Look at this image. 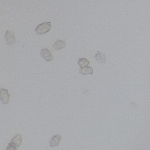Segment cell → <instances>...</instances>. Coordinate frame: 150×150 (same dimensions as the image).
<instances>
[{
  "label": "cell",
  "instance_id": "cell-9",
  "mask_svg": "<svg viewBox=\"0 0 150 150\" xmlns=\"http://www.w3.org/2000/svg\"><path fill=\"white\" fill-rule=\"evenodd\" d=\"M79 72L84 76H86L88 74L93 75V69L90 66H86L83 68H80Z\"/></svg>",
  "mask_w": 150,
  "mask_h": 150
},
{
  "label": "cell",
  "instance_id": "cell-5",
  "mask_svg": "<svg viewBox=\"0 0 150 150\" xmlns=\"http://www.w3.org/2000/svg\"><path fill=\"white\" fill-rule=\"evenodd\" d=\"M61 139L62 137L60 135H54L50 141V146L52 147H55L58 146Z\"/></svg>",
  "mask_w": 150,
  "mask_h": 150
},
{
  "label": "cell",
  "instance_id": "cell-7",
  "mask_svg": "<svg viewBox=\"0 0 150 150\" xmlns=\"http://www.w3.org/2000/svg\"><path fill=\"white\" fill-rule=\"evenodd\" d=\"M95 58L99 63L103 64L106 62L105 54L101 53L100 51L96 52L95 55Z\"/></svg>",
  "mask_w": 150,
  "mask_h": 150
},
{
  "label": "cell",
  "instance_id": "cell-1",
  "mask_svg": "<svg viewBox=\"0 0 150 150\" xmlns=\"http://www.w3.org/2000/svg\"><path fill=\"white\" fill-rule=\"evenodd\" d=\"M52 25L50 22H45L38 25L35 29L36 33L37 34H43L50 31L51 29Z\"/></svg>",
  "mask_w": 150,
  "mask_h": 150
},
{
  "label": "cell",
  "instance_id": "cell-4",
  "mask_svg": "<svg viewBox=\"0 0 150 150\" xmlns=\"http://www.w3.org/2000/svg\"><path fill=\"white\" fill-rule=\"evenodd\" d=\"M41 55L42 57L46 62L50 61L53 59V56L51 52L47 48H44L41 50Z\"/></svg>",
  "mask_w": 150,
  "mask_h": 150
},
{
  "label": "cell",
  "instance_id": "cell-3",
  "mask_svg": "<svg viewBox=\"0 0 150 150\" xmlns=\"http://www.w3.org/2000/svg\"><path fill=\"white\" fill-rule=\"evenodd\" d=\"M10 94H8V90L5 88H1L0 100L2 104H7L9 101Z\"/></svg>",
  "mask_w": 150,
  "mask_h": 150
},
{
  "label": "cell",
  "instance_id": "cell-2",
  "mask_svg": "<svg viewBox=\"0 0 150 150\" xmlns=\"http://www.w3.org/2000/svg\"><path fill=\"white\" fill-rule=\"evenodd\" d=\"M4 39L7 45L13 46L16 43V39L14 32L8 30L4 36Z\"/></svg>",
  "mask_w": 150,
  "mask_h": 150
},
{
  "label": "cell",
  "instance_id": "cell-11",
  "mask_svg": "<svg viewBox=\"0 0 150 150\" xmlns=\"http://www.w3.org/2000/svg\"><path fill=\"white\" fill-rule=\"evenodd\" d=\"M18 148V147L16 145L11 142L8 145L6 150H17Z\"/></svg>",
  "mask_w": 150,
  "mask_h": 150
},
{
  "label": "cell",
  "instance_id": "cell-8",
  "mask_svg": "<svg viewBox=\"0 0 150 150\" xmlns=\"http://www.w3.org/2000/svg\"><path fill=\"white\" fill-rule=\"evenodd\" d=\"M22 142V137L21 135L20 134H16L13 138L11 141V142L16 145L18 148L21 144Z\"/></svg>",
  "mask_w": 150,
  "mask_h": 150
},
{
  "label": "cell",
  "instance_id": "cell-10",
  "mask_svg": "<svg viewBox=\"0 0 150 150\" xmlns=\"http://www.w3.org/2000/svg\"><path fill=\"white\" fill-rule=\"evenodd\" d=\"M78 63L81 68H83V67L88 66L89 61L85 57H81L79 59Z\"/></svg>",
  "mask_w": 150,
  "mask_h": 150
},
{
  "label": "cell",
  "instance_id": "cell-6",
  "mask_svg": "<svg viewBox=\"0 0 150 150\" xmlns=\"http://www.w3.org/2000/svg\"><path fill=\"white\" fill-rule=\"evenodd\" d=\"M66 41L64 40H58L53 44L52 47L55 50H59L64 48L66 46Z\"/></svg>",
  "mask_w": 150,
  "mask_h": 150
}]
</instances>
